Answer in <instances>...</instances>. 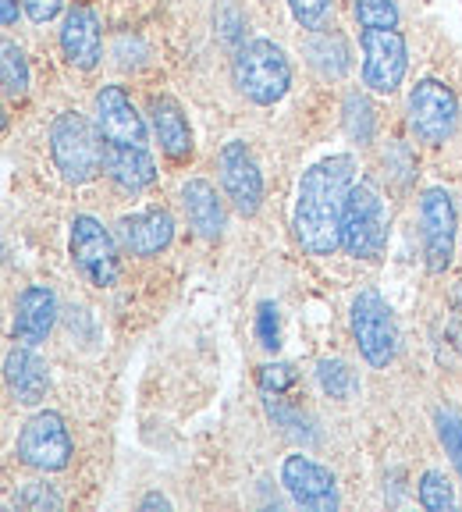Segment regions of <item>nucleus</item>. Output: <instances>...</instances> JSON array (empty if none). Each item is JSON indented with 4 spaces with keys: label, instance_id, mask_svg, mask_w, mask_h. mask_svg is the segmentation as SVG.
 I'll use <instances>...</instances> for the list:
<instances>
[{
    "label": "nucleus",
    "instance_id": "f257e3e1",
    "mask_svg": "<svg viewBox=\"0 0 462 512\" xmlns=\"http://www.w3.org/2000/svg\"><path fill=\"white\" fill-rule=\"evenodd\" d=\"M352 185H356V160L349 153L317 160L299 178L292 228L310 256H331L342 246V221Z\"/></svg>",
    "mask_w": 462,
    "mask_h": 512
},
{
    "label": "nucleus",
    "instance_id": "f03ea898",
    "mask_svg": "<svg viewBox=\"0 0 462 512\" xmlns=\"http://www.w3.org/2000/svg\"><path fill=\"white\" fill-rule=\"evenodd\" d=\"M231 79L235 89L246 96L249 104L271 107L292 86V64H288L285 50L271 40H249L235 50L231 61Z\"/></svg>",
    "mask_w": 462,
    "mask_h": 512
},
{
    "label": "nucleus",
    "instance_id": "7ed1b4c3",
    "mask_svg": "<svg viewBox=\"0 0 462 512\" xmlns=\"http://www.w3.org/2000/svg\"><path fill=\"white\" fill-rule=\"evenodd\" d=\"M388 224L391 210L381 185L374 178H359L349 192V203H345L342 249L356 260H377L388 246Z\"/></svg>",
    "mask_w": 462,
    "mask_h": 512
},
{
    "label": "nucleus",
    "instance_id": "20e7f679",
    "mask_svg": "<svg viewBox=\"0 0 462 512\" xmlns=\"http://www.w3.org/2000/svg\"><path fill=\"white\" fill-rule=\"evenodd\" d=\"M50 157L68 185H86L104 171V143L86 114L61 111L50 125Z\"/></svg>",
    "mask_w": 462,
    "mask_h": 512
},
{
    "label": "nucleus",
    "instance_id": "39448f33",
    "mask_svg": "<svg viewBox=\"0 0 462 512\" xmlns=\"http://www.w3.org/2000/svg\"><path fill=\"white\" fill-rule=\"evenodd\" d=\"M349 324H352V338H356V345H359V356H363L370 367L384 370L395 360V352H399V328H395L391 306L381 299V292L363 288V292L352 299Z\"/></svg>",
    "mask_w": 462,
    "mask_h": 512
},
{
    "label": "nucleus",
    "instance_id": "423d86ee",
    "mask_svg": "<svg viewBox=\"0 0 462 512\" xmlns=\"http://www.w3.org/2000/svg\"><path fill=\"white\" fill-rule=\"evenodd\" d=\"M15 456L18 463L32 466V470L40 473L64 470L68 459H72V434L64 427V416L54 413V409H43V413L29 416L25 427L18 431Z\"/></svg>",
    "mask_w": 462,
    "mask_h": 512
},
{
    "label": "nucleus",
    "instance_id": "0eeeda50",
    "mask_svg": "<svg viewBox=\"0 0 462 512\" xmlns=\"http://www.w3.org/2000/svg\"><path fill=\"white\" fill-rule=\"evenodd\" d=\"M359 50H363V86L381 96L395 93L409 68L406 36L399 29H363Z\"/></svg>",
    "mask_w": 462,
    "mask_h": 512
},
{
    "label": "nucleus",
    "instance_id": "6e6552de",
    "mask_svg": "<svg viewBox=\"0 0 462 512\" xmlns=\"http://www.w3.org/2000/svg\"><path fill=\"white\" fill-rule=\"evenodd\" d=\"M72 260L79 274L96 288H114L118 285V246H114L111 232L96 217L82 214L72 221Z\"/></svg>",
    "mask_w": 462,
    "mask_h": 512
},
{
    "label": "nucleus",
    "instance_id": "1a4fd4ad",
    "mask_svg": "<svg viewBox=\"0 0 462 512\" xmlns=\"http://www.w3.org/2000/svg\"><path fill=\"white\" fill-rule=\"evenodd\" d=\"M406 111H409V128H413L423 143H434V146L452 139L455 125H459V100H455L452 86H445L438 79L416 82L413 93H409Z\"/></svg>",
    "mask_w": 462,
    "mask_h": 512
},
{
    "label": "nucleus",
    "instance_id": "9d476101",
    "mask_svg": "<svg viewBox=\"0 0 462 512\" xmlns=\"http://www.w3.org/2000/svg\"><path fill=\"white\" fill-rule=\"evenodd\" d=\"M420 235H423V260L427 271L445 274L455 256V232H459V217L448 189H423L420 196Z\"/></svg>",
    "mask_w": 462,
    "mask_h": 512
},
{
    "label": "nucleus",
    "instance_id": "9b49d317",
    "mask_svg": "<svg viewBox=\"0 0 462 512\" xmlns=\"http://www.w3.org/2000/svg\"><path fill=\"white\" fill-rule=\"evenodd\" d=\"M217 171H221V189L231 207L242 217H253L263 203V175L249 146L239 143V139L224 143L221 153H217Z\"/></svg>",
    "mask_w": 462,
    "mask_h": 512
},
{
    "label": "nucleus",
    "instance_id": "f8f14e48",
    "mask_svg": "<svg viewBox=\"0 0 462 512\" xmlns=\"http://www.w3.org/2000/svg\"><path fill=\"white\" fill-rule=\"evenodd\" d=\"M281 484L292 495L295 505L310 512H335L338 509V484L327 466L313 463L310 456H288L281 463Z\"/></svg>",
    "mask_w": 462,
    "mask_h": 512
},
{
    "label": "nucleus",
    "instance_id": "ddd939ff",
    "mask_svg": "<svg viewBox=\"0 0 462 512\" xmlns=\"http://www.w3.org/2000/svg\"><path fill=\"white\" fill-rule=\"evenodd\" d=\"M93 107H96V128H100V136L107 143L146 146V121L121 86H104L96 93Z\"/></svg>",
    "mask_w": 462,
    "mask_h": 512
},
{
    "label": "nucleus",
    "instance_id": "4468645a",
    "mask_svg": "<svg viewBox=\"0 0 462 512\" xmlns=\"http://www.w3.org/2000/svg\"><path fill=\"white\" fill-rule=\"evenodd\" d=\"M61 50H64V57H68V64L79 68V72H93L96 64H100V54H104L100 18L89 8H82V4H75V8L64 15Z\"/></svg>",
    "mask_w": 462,
    "mask_h": 512
},
{
    "label": "nucleus",
    "instance_id": "2eb2a0df",
    "mask_svg": "<svg viewBox=\"0 0 462 512\" xmlns=\"http://www.w3.org/2000/svg\"><path fill=\"white\" fill-rule=\"evenodd\" d=\"M121 242H125L128 253L136 256H157L171 246L175 239V217L168 207H150L139 210V214L121 217Z\"/></svg>",
    "mask_w": 462,
    "mask_h": 512
},
{
    "label": "nucleus",
    "instance_id": "dca6fc26",
    "mask_svg": "<svg viewBox=\"0 0 462 512\" xmlns=\"http://www.w3.org/2000/svg\"><path fill=\"white\" fill-rule=\"evenodd\" d=\"M104 175L125 192H143L157 182V164L146 146L104 143Z\"/></svg>",
    "mask_w": 462,
    "mask_h": 512
},
{
    "label": "nucleus",
    "instance_id": "f3484780",
    "mask_svg": "<svg viewBox=\"0 0 462 512\" xmlns=\"http://www.w3.org/2000/svg\"><path fill=\"white\" fill-rule=\"evenodd\" d=\"M4 381H8L11 395H15L22 406H40L50 392L47 363L32 352V345H22V349L8 352V360H4Z\"/></svg>",
    "mask_w": 462,
    "mask_h": 512
},
{
    "label": "nucleus",
    "instance_id": "a211bd4d",
    "mask_svg": "<svg viewBox=\"0 0 462 512\" xmlns=\"http://www.w3.org/2000/svg\"><path fill=\"white\" fill-rule=\"evenodd\" d=\"M57 320V299L47 285H29L15 303V338L22 345L47 342Z\"/></svg>",
    "mask_w": 462,
    "mask_h": 512
},
{
    "label": "nucleus",
    "instance_id": "6ab92c4d",
    "mask_svg": "<svg viewBox=\"0 0 462 512\" xmlns=\"http://www.w3.org/2000/svg\"><path fill=\"white\" fill-rule=\"evenodd\" d=\"M182 210H185V221L189 228L200 239L214 242L221 239L224 232V203L217 196V189L207 182V178H189L182 185Z\"/></svg>",
    "mask_w": 462,
    "mask_h": 512
},
{
    "label": "nucleus",
    "instance_id": "aec40b11",
    "mask_svg": "<svg viewBox=\"0 0 462 512\" xmlns=\"http://www.w3.org/2000/svg\"><path fill=\"white\" fill-rule=\"evenodd\" d=\"M153 128H157L160 150L168 153L171 160H185L192 153V128L185 118L182 104L171 100V96H153L150 100Z\"/></svg>",
    "mask_w": 462,
    "mask_h": 512
},
{
    "label": "nucleus",
    "instance_id": "412c9836",
    "mask_svg": "<svg viewBox=\"0 0 462 512\" xmlns=\"http://www.w3.org/2000/svg\"><path fill=\"white\" fill-rule=\"evenodd\" d=\"M306 54H310V64L317 68L324 79H342L345 68H349V47L338 32H313L310 43H306Z\"/></svg>",
    "mask_w": 462,
    "mask_h": 512
},
{
    "label": "nucleus",
    "instance_id": "4be33fe9",
    "mask_svg": "<svg viewBox=\"0 0 462 512\" xmlns=\"http://www.w3.org/2000/svg\"><path fill=\"white\" fill-rule=\"evenodd\" d=\"M0 79H4V93L11 100L25 96V89H29V61H25L22 47H15V43L0 47Z\"/></svg>",
    "mask_w": 462,
    "mask_h": 512
},
{
    "label": "nucleus",
    "instance_id": "5701e85b",
    "mask_svg": "<svg viewBox=\"0 0 462 512\" xmlns=\"http://www.w3.org/2000/svg\"><path fill=\"white\" fill-rule=\"evenodd\" d=\"M317 381L331 399H352L356 392V374L349 370V363L342 360H320L317 363Z\"/></svg>",
    "mask_w": 462,
    "mask_h": 512
},
{
    "label": "nucleus",
    "instance_id": "b1692460",
    "mask_svg": "<svg viewBox=\"0 0 462 512\" xmlns=\"http://www.w3.org/2000/svg\"><path fill=\"white\" fill-rule=\"evenodd\" d=\"M420 505L427 512H452L455 509V491L448 484L445 473L427 470L420 477Z\"/></svg>",
    "mask_w": 462,
    "mask_h": 512
},
{
    "label": "nucleus",
    "instance_id": "393cba45",
    "mask_svg": "<svg viewBox=\"0 0 462 512\" xmlns=\"http://www.w3.org/2000/svg\"><path fill=\"white\" fill-rule=\"evenodd\" d=\"M434 427H438V441L445 445V452L452 456V466L462 477V416L452 409H438L434 413Z\"/></svg>",
    "mask_w": 462,
    "mask_h": 512
},
{
    "label": "nucleus",
    "instance_id": "a878e982",
    "mask_svg": "<svg viewBox=\"0 0 462 512\" xmlns=\"http://www.w3.org/2000/svg\"><path fill=\"white\" fill-rule=\"evenodd\" d=\"M356 18L363 29H395L399 8L395 0H356Z\"/></svg>",
    "mask_w": 462,
    "mask_h": 512
},
{
    "label": "nucleus",
    "instance_id": "bb28decb",
    "mask_svg": "<svg viewBox=\"0 0 462 512\" xmlns=\"http://www.w3.org/2000/svg\"><path fill=\"white\" fill-rule=\"evenodd\" d=\"M256 338H260V345L267 352H278V345H281V313H278V306H274L271 299H263V303L256 306Z\"/></svg>",
    "mask_w": 462,
    "mask_h": 512
},
{
    "label": "nucleus",
    "instance_id": "cd10ccee",
    "mask_svg": "<svg viewBox=\"0 0 462 512\" xmlns=\"http://www.w3.org/2000/svg\"><path fill=\"white\" fill-rule=\"evenodd\" d=\"M288 8H292V18L303 29L317 32L327 22V15H331V0H288Z\"/></svg>",
    "mask_w": 462,
    "mask_h": 512
},
{
    "label": "nucleus",
    "instance_id": "c85d7f7f",
    "mask_svg": "<svg viewBox=\"0 0 462 512\" xmlns=\"http://www.w3.org/2000/svg\"><path fill=\"white\" fill-rule=\"evenodd\" d=\"M359 121L370 128V136H374V107L367 104V96L352 93L349 100H345V125H349V132L359 139Z\"/></svg>",
    "mask_w": 462,
    "mask_h": 512
},
{
    "label": "nucleus",
    "instance_id": "c756f323",
    "mask_svg": "<svg viewBox=\"0 0 462 512\" xmlns=\"http://www.w3.org/2000/svg\"><path fill=\"white\" fill-rule=\"evenodd\" d=\"M295 384V370L288 367V363H267V367H260V388L263 392H288Z\"/></svg>",
    "mask_w": 462,
    "mask_h": 512
},
{
    "label": "nucleus",
    "instance_id": "7c9ffc66",
    "mask_svg": "<svg viewBox=\"0 0 462 512\" xmlns=\"http://www.w3.org/2000/svg\"><path fill=\"white\" fill-rule=\"evenodd\" d=\"M18 505L32 512H47V509H61V498H57L47 484H29V488L18 495Z\"/></svg>",
    "mask_w": 462,
    "mask_h": 512
},
{
    "label": "nucleus",
    "instance_id": "2f4dec72",
    "mask_svg": "<svg viewBox=\"0 0 462 512\" xmlns=\"http://www.w3.org/2000/svg\"><path fill=\"white\" fill-rule=\"evenodd\" d=\"M448 342H452V349L462 356V285L455 288V296H452V310H448Z\"/></svg>",
    "mask_w": 462,
    "mask_h": 512
},
{
    "label": "nucleus",
    "instance_id": "473e14b6",
    "mask_svg": "<svg viewBox=\"0 0 462 512\" xmlns=\"http://www.w3.org/2000/svg\"><path fill=\"white\" fill-rule=\"evenodd\" d=\"M22 4H25V15H29L36 25L57 18V15H61V8H64V0H22Z\"/></svg>",
    "mask_w": 462,
    "mask_h": 512
},
{
    "label": "nucleus",
    "instance_id": "72a5a7b5",
    "mask_svg": "<svg viewBox=\"0 0 462 512\" xmlns=\"http://www.w3.org/2000/svg\"><path fill=\"white\" fill-rule=\"evenodd\" d=\"M18 22V0H0V25Z\"/></svg>",
    "mask_w": 462,
    "mask_h": 512
},
{
    "label": "nucleus",
    "instance_id": "f704fd0d",
    "mask_svg": "<svg viewBox=\"0 0 462 512\" xmlns=\"http://www.w3.org/2000/svg\"><path fill=\"white\" fill-rule=\"evenodd\" d=\"M139 509H143V512H150V509H164V512H168L171 502L164 495H160V491H153V495H146L143 502H139Z\"/></svg>",
    "mask_w": 462,
    "mask_h": 512
}]
</instances>
